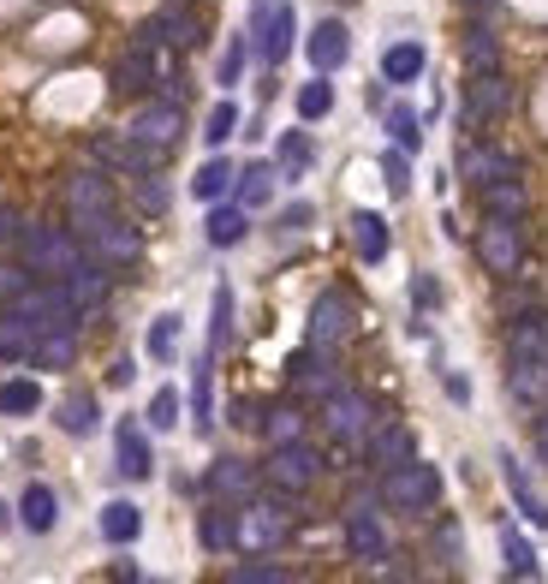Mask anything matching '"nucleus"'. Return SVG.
Listing matches in <instances>:
<instances>
[{"label": "nucleus", "instance_id": "obj_15", "mask_svg": "<svg viewBox=\"0 0 548 584\" xmlns=\"http://www.w3.org/2000/svg\"><path fill=\"white\" fill-rule=\"evenodd\" d=\"M346 549H352V561H388V531H381V519L369 513V507H352L346 513Z\"/></svg>", "mask_w": 548, "mask_h": 584}, {"label": "nucleus", "instance_id": "obj_47", "mask_svg": "<svg viewBox=\"0 0 548 584\" xmlns=\"http://www.w3.org/2000/svg\"><path fill=\"white\" fill-rule=\"evenodd\" d=\"M388 132H393V144H400L405 156L424 144V132H417V113H412V108H393V113H388Z\"/></svg>", "mask_w": 548, "mask_h": 584}, {"label": "nucleus", "instance_id": "obj_40", "mask_svg": "<svg viewBox=\"0 0 548 584\" xmlns=\"http://www.w3.org/2000/svg\"><path fill=\"white\" fill-rule=\"evenodd\" d=\"M495 54H501V42H495V31L477 19V24L465 31V66H471V72H489Z\"/></svg>", "mask_w": 548, "mask_h": 584}, {"label": "nucleus", "instance_id": "obj_21", "mask_svg": "<svg viewBox=\"0 0 548 584\" xmlns=\"http://www.w3.org/2000/svg\"><path fill=\"white\" fill-rule=\"evenodd\" d=\"M346 54H352V36H346V24L340 19H322L310 31V60H316V72H334V66H346Z\"/></svg>", "mask_w": 548, "mask_h": 584}, {"label": "nucleus", "instance_id": "obj_13", "mask_svg": "<svg viewBox=\"0 0 548 584\" xmlns=\"http://www.w3.org/2000/svg\"><path fill=\"white\" fill-rule=\"evenodd\" d=\"M287 388L299 393V400H328V393L340 388V376H334V364H328V352H292L287 358Z\"/></svg>", "mask_w": 548, "mask_h": 584}, {"label": "nucleus", "instance_id": "obj_35", "mask_svg": "<svg viewBox=\"0 0 548 584\" xmlns=\"http://www.w3.org/2000/svg\"><path fill=\"white\" fill-rule=\"evenodd\" d=\"M316 161V149H310V137L304 132H287L280 137V149H275V168H280V180H304V168Z\"/></svg>", "mask_w": 548, "mask_h": 584}, {"label": "nucleus", "instance_id": "obj_57", "mask_svg": "<svg viewBox=\"0 0 548 584\" xmlns=\"http://www.w3.org/2000/svg\"><path fill=\"white\" fill-rule=\"evenodd\" d=\"M108 382H113V388H125V382H132V358H120V364H113V370H108Z\"/></svg>", "mask_w": 548, "mask_h": 584}, {"label": "nucleus", "instance_id": "obj_25", "mask_svg": "<svg viewBox=\"0 0 548 584\" xmlns=\"http://www.w3.org/2000/svg\"><path fill=\"white\" fill-rule=\"evenodd\" d=\"M388 245H393V239H388V221H381L376 209H358V215H352V251H358L364 263H381V257H388Z\"/></svg>", "mask_w": 548, "mask_h": 584}, {"label": "nucleus", "instance_id": "obj_28", "mask_svg": "<svg viewBox=\"0 0 548 584\" xmlns=\"http://www.w3.org/2000/svg\"><path fill=\"white\" fill-rule=\"evenodd\" d=\"M19 519H24V531H54V519H60V501H54V489L48 484H31L24 489V501H19Z\"/></svg>", "mask_w": 548, "mask_h": 584}, {"label": "nucleus", "instance_id": "obj_3", "mask_svg": "<svg viewBox=\"0 0 548 584\" xmlns=\"http://www.w3.org/2000/svg\"><path fill=\"white\" fill-rule=\"evenodd\" d=\"M381 501L400 507V513H429L441 501V472L424 460H400L381 472Z\"/></svg>", "mask_w": 548, "mask_h": 584}, {"label": "nucleus", "instance_id": "obj_26", "mask_svg": "<svg viewBox=\"0 0 548 584\" xmlns=\"http://www.w3.org/2000/svg\"><path fill=\"white\" fill-rule=\"evenodd\" d=\"M400 460H412V436H405L400 424H376L369 429V465L388 472V465H400Z\"/></svg>", "mask_w": 548, "mask_h": 584}, {"label": "nucleus", "instance_id": "obj_52", "mask_svg": "<svg viewBox=\"0 0 548 584\" xmlns=\"http://www.w3.org/2000/svg\"><path fill=\"white\" fill-rule=\"evenodd\" d=\"M239 72H245V42H227V54H221V84H239Z\"/></svg>", "mask_w": 548, "mask_h": 584}, {"label": "nucleus", "instance_id": "obj_49", "mask_svg": "<svg viewBox=\"0 0 548 584\" xmlns=\"http://www.w3.org/2000/svg\"><path fill=\"white\" fill-rule=\"evenodd\" d=\"M173 424H180V393L156 388V400H149V429H173Z\"/></svg>", "mask_w": 548, "mask_h": 584}, {"label": "nucleus", "instance_id": "obj_60", "mask_svg": "<svg viewBox=\"0 0 548 584\" xmlns=\"http://www.w3.org/2000/svg\"><path fill=\"white\" fill-rule=\"evenodd\" d=\"M465 7H477V12H483V7H495V0H465Z\"/></svg>", "mask_w": 548, "mask_h": 584}, {"label": "nucleus", "instance_id": "obj_44", "mask_svg": "<svg viewBox=\"0 0 548 584\" xmlns=\"http://www.w3.org/2000/svg\"><path fill=\"white\" fill-rule=\"evenodd\" d=\"M328 108H334V84H328V78H316V84H304V90H299V120H322Z\"/></svg>", "mask_w": 548, "mask_h": 584}, {"label": "nucleus", "instance_id": "obj_50", "mask_svg": "<svg viewBox=\"0 0 548 584\" xmlns=\"http://www.w3.org/2000/svg\"><path fill=\"white\" fill-rule=\"evenodd\" d=\"M233 132H239V108H233V101H221V108L209 113V132H203V137H209V144H227Z\"/></svg>", "mask_w": 548, "mask_h": 584}, {"label": "nucleus", "instance_id": "obj_23", "mask_svg": "<svg viewBox=\"0 0 548 584\" xmlns=\"http://www.w3.org/2000/svg\"><path fill=\"white\" fill-rule=\"evenodd\" d=\"M501 477H507V495H513V501H519V513H525L531 525H543V531H548V501H543L537 489H531L525 465H519L513 453H501Z\"/></svg>", "mask_w": 548, "mask_h": 584}, {"label": "nucleus", "instance_id": "obj_10", "mask_svg": "<svg viewBox=\"0 0 548 584\" xmlns=\"http://www.w3.org/2000/svg\"><path fill=\"white\" fill-rule=\"evenodd\" d=\"M507 101H513V90H507V78L501 72H471V84H465V125L471 132H483V125H495L507 113Z\"/></svg>", "mask_w": 548, "mask_h": 584}, {"label": "nucleus", "instance_id": "obj_9", "mask_svg": "<svg viewBox=\"0 0 548 584\" xmlns=\"http://www.w3.org/2000/svg\"><path fill=\"white\" fill-rule=\"evenodd\" d=\"M161 72H168V48L144 31V36H137V42L120 54V66H113V90L137 96L144 84H161Z\"/></svg>", "mask_w": 548, "mask_h": 584}, {"label": "nucleus", "instance_id": "obj_55", "mask_svg": "<svg viewBox=\"0 0 548 584\" xmlns=\"http://www.w3.org/2000/svg\"><path fill=\"white\" fill-rule=\"evenodd\" d=\"M280 227H310V203H292V209L280 215Z\"/></svg>", "mask_w": 548, "mask_h": 584}, {"label": "nucleus", "instance_id": "obj_43", "mask_svg": "<svg viewBox=\"0 0 548 584\" xmlns=\"http://www.w3.org/2000/svg\"><path fill=\"white\" fill-rule=\"evenodd\" d=\"M144 346H149V358H161V364H168L173 352H180V316H156V328H149V340H144Z\"/></svg>", "mask_w": 548, "mask_h": 584}, {"label": "nucleus", "instance_id": "obj_4", "mask_svg": "<svg viewBox=\"0 0 548 584\" xmlns=\"http://www.w3.org/2000/svg\"><path fill=\"white\" fill-rule=\"evenodd\" d=\"M322 424H328V436H334L340 448H369V429H376V405H369V393H358V388L340 382V388L322 400Z\"/></svg>", "mask_w": 548, "mask_h": 584}, {"label": "nucleus", "instance_id": "obj_19", "mask_svg": "<svg viewBox=\"0 0 548 584\" xmlns=\"http://www.w3.org/2000/svg\"><path fill=\"white\" fill-rule=\"evenodd\" d=\"M209 495H215V501H239V507H245L251 495H257V472H251L245 460H215Z\"/></svg>", "mask_w": 548, "mask_h": 584}, {"label": "nucleus", "instance_id": "obj_17", "mask_svg": "<svg viewBox=\"0 0 548 584\" xmlns=\"http://www.w3.org/2000/svg\"><path fill=\"white\" fill-rule=\"evenodd\" d=\"M36 352V328L24 323L19 304H0V364H31Z\"/></svg>", "mask_w": 548, "mask_h": 584}, {"label": "nucleus", "instance_id": "obj_16", "mask_svg": "<svg viewBox=\"0 0 548 584\" xmlns=\"http://www.w3.org/2000/svg\"><path fill=\"white\" fill-rule=\"evenodd\" d=\"M60 287L72 292V304H78V311H96V304L108 299V269H101L90 251H84V257L66 269V281H60Z\"/></svg>", "mask_w": 548, "mask_h": 584}, {"label": "nucleus", "instance_id": "obj_30", "mask_svg": "<svg viewBox=\"0 0 548 584\" xmlns=\"http://www.w3.org/2000/svg\"><path fill=\"white\" fill-rule=\"evenodd\" d=\"M72 352H78V328H54V334H36L31 364H42V370H66Z\"/></svg>", "mask_w": 548, "mask_h": 584}, {"label": "nucleus", "instance_id": "obj_22", "mask_svg": "<svg viewBox=\"0 0 548 584\" xmlns=\"http://www.w3.org/2000/svg\"><path fill=\"white\" fill-rule=\"evenodd\" d=\"M149 36H156L161 48H191L197 42V19L185 12V0H168V7L149 19Z\"/></svg>", "mask_w": 548, "mask_h": 584}, {"label": "nucleus", "instance_id": "obj_20", "mask_svg": "<svg viewBox=\"0 0 548 584\" xmlns=\"http://www.w3.org/2000/svg\"><path fill=\"white\" fill-rule=\"evenodd\" d=\"M459 173H465V180L483 192L489 180H507V173H519V161L501 156V149H489V144H471L465 156H459Z\"/></svg>", "mask_w": 548, "mask_h": 584}, {"label": "nucleus", "instance_id": "obj_38", "mask_svg": "<svg viewBox=\"0 0 548 584\" xmlns=\"http://www.w3.org/2000/svg\"><path fill=\"white\" fill-rule=\"evenodd\" d=\"M60 429H66V436H90L96 429V393H66V400H60Z\"/></svg>", "mask_w": 548, "mask_h": 584}, {"label": "nucleus", "instance_id": "obj_39", "mask_svg": "<svg viewBox=\"0 0 548 584\" xmlns=\"http://www.w3.org/2000/svg\"><path fill=\"white\" fill-rule=\"evenodd\" d=\"M501 549H507V573H513V579H537V573H543V561H537V549H531V543H525V537H519V531H513V525H507V531H501Z\"/></svg>", "mask_w": 548, "mask_h": 584}, {"label": "nucleus", "instance_id": "obj_61", "mask_svg": "<svg viewBox=\"0 0 548 584\" xmlns=\"http://www.w3.org/2000/svg\"><path fill=\"white\" fill-rule=\"evenodd\" d=\"M269 7H275V0H257V12H269Z\"/></svg>", "mask_w": 548, "mask_h": 584}, {"label": "nucleus", "instance_id": "obj_27", "mask_svg": "<svg viewBox=\"0 0 548 584\" xmlns=\"http://www.w3.org/2000/svg\"><path fill=\"white\" fill-rule=\"evenodd\" d=\"M483 209L501 215V221H525V185H519V173L483 185Z\"/></svg>", "mask_w": 548, "mask_h": 584}, {"label": "nucleus", "instance_id": "obj_18", "mask_svg": "<svg viewBox=\"0 0 548 584\" xmlns=\"http://www.w3.org/2000/svg\"><path fill=\"white\" fill-rule=\"evenodd\" d=\"M113 448H120V477H132V484H144V477L156 472V453H149V436H144V424H120V436H113Z\"/></svg>", "mask_w": 548, "mask_h": 584}, {"label": "nucleus", "instance_id": "obj_51", "mask_svg": "<svg viewBox=\"0 0 548 584\" xmlns=\"http://www.w3.org/2000/svg\"><path fill=\"white\" fill-rule=\"evenodd\" d=\"M287 573L280 567H263V561H251V567H233V584H280Z\"/></svg>", "mask_w": 548, "mask_h": 584}, {"label": "nucleus", "instance_id": "obj_48", "mask_svg": "<svg viewBox=\"0 0 548 584\" xmlns=\"http://www.w3.org/2000/svg\"><path fill=\"white\" fill-rule=\"evenodd\" d=\"M137 209H144V215H168V185L156 180V168L137 173Z\"/></svg>", "mask_w": 548, "mask_h": 584}, {"label": "nucleus", "instance_id": "obj_8", "mask_svg": "<svg viewBox=\"0 0 548 584\" xmlns=\"http://www.w3.org/2000/svg\"><path fill=\"white\" fill-rule=\"evenodd\" d=\"M292 531L287 501H245L239 507V549H280Z\"/></svg>", "mask_w": 548, "mask_h": 584}, {"label": "nucleus", "instance_id": "obj_11", "mask_svg": "<svg viewBox=\"0 0 548 584\" xmlns=\"http://www.w3.org/2000/svg\"><path fill=\"white\" fill-rule=\"evenodd\" d=\"M507 358L513 370H548V311H525L507 328Z\"/></svg>", "mask_w": 548, "mask_h": 584}, {"label": "nucleus", "instance_id": "obj_29", "mask_svg": "<svg viewBox=\"0 0 548 584\" xmlns=\"http://www.w3.org/2000/svg\"><path fill=\"white\" fill-rule=\"evenodd\" d=\"M209 245L215 251H233L239 239H245V203H221V209H209Z\"/></svg>", "mask_w": 548, "mask_h": 584}, {"label": "nucleus", "instance_id": "obj_54", "mask_svg": "<svg viewBox=\"0 0 548 584\" xmlns=\"http://www.w3.org/2000/svg\"><path fill=\"white\" fill-rule=\"evenodd\" d=\"M412 299H417V304H424V311H429V304L441 299V287L429 281V275H417V281H412Z\"/></svg>", "mask_w": 548, "mask_h": 584}, {"label": "nucleus", "instance_id": "obj_45", "mask_svg": "<svg viewBox=\"0 0 548 584\" xmlns=\"http://www.w3.org/2000/svg\"><path fill=\"white\" fill-rule=\"evenodd\" d=\"M381 180H388V192H393V197L412 192V161H405V149H400V144L381 156Z\"/></svg>", "mask_w": 548, "mask_h": 584}, {"label": "nucleus", "instance_id": "obj_1", "mask_svg": "<svg viewBox=\"0 0 548 584\" xmlns=\"http://www.w3.org/2000/svg\"><path fill=\"white\" fill-rule=\"evenodd\" d=\"M19 251H24V269H31L36 281H66V269L84 257L78 233H66V227H24Z\"/></svg>", "mask_w": 548, "mask_h": 584}, {"label": "nucleus", "instance_id": "obj_34", "mask_svg": "<svg viewBox=\"0 0 548 584\" xmlns=\"http://www.w3.org/2000/svg\"><path fill=\"white\" fill-rule=\"evenodd\" d=\"M197 537H203V549H239V513L209 507V513L197 519Z\"/></svg>", "mask_w": 548, "mask_h": 584}, {"label": "nucleus", "instance_id": "obj_32", "mask_svg": "<svg viewBox=\"0 0 548 584\" xmlns=\"http://www.w3.org/2000/svg\"><path fill=\"white\" fill-rule=\"evenodd\" d=\"M381 78H388V84L424 78V48H417V42H393L388 54H381Z\"/></svg>", "mask_w": 548, "mask_h": 584}, {"label": "nucleus", "instance_id": "obj_7", "mask_svg": "<svg viewBox=\"0 0 548 584\" xmlns=\"http://www.w3.org/2000/svg\"><path fill=\"white\" fill-rule=\"evenodd\" d=\"M352 328H358V304L346 299V292H322V299L310 304V328H304V340H310L316 352H334L352 340Z\"/></svg>", "mask_w": 548, "mask_h": 584}, {"label": "nucleus", "instance_id": "obj_2", "mask_svg": "<svg viewBox=\"0 0 548 584\" xmlns=\"http://www.w3.org/2000/svg\"><path fill=\"white\" fill-rule=\"evenodd\" d=\"M78 245L90 251V257L101 263V269H132L137 257H144V233H137L125 215H96L90 227H78Z\"/></svg>", "mask_w": 548, "mask_h": 584}, {"label": "nucleus", "instance_id": "obj_46", "mask_svg": "<svg viewBox=\"0 0 548 584\" xmlns=\"http://www.w3.org/2000/svg\"><path fill=\"white\" fill-rule=\"evenodd\" d=\"M191 424L209 429V352H203L197 376H191Z\"/></svg>", "mask_w": 548, "mask_h": 584}, {"label": "nucleus", "instance_id": "obj_24", "mask_svg": "<svg viewBox=\"0 0 548 584\" xmlns=\"http://www.w3.org/2000/svg\"><path fill=\"white\" fill-rule=\"evenodd\" d=\"M292 36H299L292 7H269V12H263V60H269V66H280V60L292 54Z\"/></svg>", "mask_w": 548, "mask_h": 584}, {"label": "nucleus", "instance_id": "obj_53", "mask_svg": "<svg viewBox=\"0 0 548 584\" xmlns=\"http://www.w3.org/2000/svg\"><path fill=\"white\" fill-rule=\"evenodd\" d=\"M24 275H31V269H24ZM24 275H19V269H0V304H12V299H19L24 287H31V281H24Z\"/></svg>", "mask_w": 548, "mask_h": 584}, {"label": "nucleus", "instance_id": "obj_41", "mask_svg": "<svg viewBox=\"0 0 548 584\" xmlns=\"http://www.w3.org/2000/svg\"><path fill=\"white\" fill-rule=\"evenodd\" d=\"M263 436H269V448H280V441H304V412L299 405H275V412L263 417Z\"/></svg>", "mask_w": 548, "mask_h": 584}, {"label": "nucleus", "instance_id": "obj_12", "mask_svg": "<svg viewBox=\"0 0 548 584\" xmlns=\"http://www.w3.org/2000/svg\"><path fill=\"white\" fill-rule=\"evenodd\" d=\"M477 257L489 263V275H519V263H525V245H519V221H501V215H489V227L477 233Z\"/></svg>", "mask_w": 548, "mask_h": 584}, {"label": "nucleus", "instance_id": "obj_33", "mask_svg": "<svg viewBox=\"0 0 548 584\" xmlns=\"http://www.w3.org/2000/svg\"><path fill=\"white\" fill-rule=\"evenodd\" d=\"M233 180H239V173H233V161H221V156H215V161H203V168H197V180H191V197L221 203L227 192H233Z\"/></svg>", "mask_w": 548, "mask_h": 584}, {"label": "nucleus", "instance_id": "obj_59", "mask_svg": "<svg viewBox=\"0 0 548 584\" xmlns=\"http://www.w3.org/2000/svg\"><path fill=\"white\" fill-rule=\"evenodd\" d=\"M12 233H19V227H12V215H7V209H0V245H7V239H12Z\"/></svg>", "mask_w": 548, "mask_h": 584}, {"label": "nucleus", "instance_id": "obj_42", "mask_svg": "<svg viewBox=\"0 0 548 584\" xmlns=\"http://www.w3.org/2000/svg\"><path fill=\"white\" fill-rule=\"evenodd\" d=\"M233 340V287H215V323H209V358Z\"/></svg>", "mask_w": 548, "mask_h": 584}, {"label": "nucleus", "instance_id": "obj_31", "mask_svg": "<svg viewBox=\"0 0 548 584\" xmlns=\"http://www.w3.org/2000/svg\"><path fill=\"white\" fill-rule=\"evenodd\" d=\"M137 531H144V513H137L132 501H108V507H101V537H108V543H120V549H125V543H137Z\"/></svg>", "mask_w": 548, "mask_h": 584}, {"label": "nucleus", "instance_id": "obj_62", "mask_svg": "<svg viewBox=\"0 0 548 584\" xmlns=\"http://www.w3.org/2000/svg\"><path fill=\"white\" fill-rule=\"evenodd\" d=\"M0 525H7V507H0Z\"/></svg>", "mask_w": 548, "mask_h": 584}, {"label": "nucleus", "instance_id": "obj_5", "mask_svg": "<svg viewBox=\"0 0 548 584\" xmlns=\"http://www.w3.org/2000/svg\"><path fill=\"white\" fill-rule=\"evenodd\" d=\"M125 132L137 137L144 149H156L161 161L180 149V137H185V108H180V96H156V101H144V108L132 113V125Z\"/></svg>", "mask_w": 548, "mask_h": 584}, {"label": "nucleus", "instance_id": "obj_36", "mask_svg": "<svg viewBox=\"0 0 548 584\" xmlns=\"http://www.w3.org/2000/svg\"><path fill=\"white\" fill-rule=\"evenodd\" d=\"M36 405H42V388H36L31 376H12V382H0V417H31Z\"/></svg>", "mask_w": 548, "mask_h": 584}, {"label": "nucleus", "instance_id": "obj_37", "mask_svg": "<svg viewBox=\"0 0 548 584\" xmlns=\"http://www.w3.org/2000/svg\"><path fill=\"white\" fill-rule=\"evenodd\" d=\"M269 197H275V168L269 161H251V168L239 173V203H245V209H263Z\"/></svg>", "mask_w": 548, "mask_h": 584}, {"label": "nucleus", "instance_id": "obj_14", "mask_svg": "<svg viewBox=\"0 0 548 584\" xmlns=\"http://www.w3.org/2000/svg\"><path fill=\"white\" fill-rule=\"evenodd\" d=\"M66 209H72V233H78V227H90L96 215H108V209H113L108 173H72V180H66Z\"/></svg>", "mask_w": 548, "mask_h": 584}, {"label": "nucleus", "instance_id": "obj_6", "mask_svg": "<svg viewBox=\"0 0 548 584\" xmlns=\"http://www.w3.org/2000/svg\"><path fill=\"white\" fill-rule=\"evenodd\" d=\"M263 477H269L280 495H304L316 477H322V453H316L310 441H280L269 453V465H263Z\"/></svg>", "mask_w": 548, "mask_h": 584}, {"label": "nucleus", "instance_id": "obj_58", "mask_svg": "<svg viewBox=\"0 0 548 584\" xmlns=\"http://www.w3.org/2000/svg\"><path fill=\"white\" fill-rule=\"evenodd\" d=\"M537 453L548 460V405H543V417H537Z\"/></svg>", "mask_w": 548, "mask_h": 584}, {"label": "nucleus", "instance_id": "obj_56", "mask_svg": "<svg viewBox=\"0 0 548 584\" xmlns=\"http://www.w3.org/2000/svg\"><path fill=\"white\" fill-rule=\"evenodd\" d=\"M441 382H448L453 400H471V388H465V376H453V370H441Z\"/></svg>", "mask_w": 548, "mask_h": 584}]
</instances>
